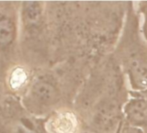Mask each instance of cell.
<instances>
[{
    "label": "cell",
    "instance_id": "obj_1",
    "mask_svg": "<svg viewBox=\"0 0 147 133\" xmlns=\"http://www.w3.org/2000/svg\"><path fill=\"white\" fill-rule=\"evenodd\" d=\"M57 99L56 87L46 80L36 81L30 87L28 99L36 108H45L52 105Z\"/></svg>",
    "mask_w": 147,
    "mask_h": 133
},
{
    "label": "cell",
    "instance_id": "obj_2",
    "mask_svg": "<svg viewBox=\"0 0 147 133\" xmlns=\"http://www.w3.org/2000/svg\"><path fill=\"white\" fill-rule=\"evenodd\" d=\"M129 71L133 85L143 89L147 87V62L140 59H132L129 63Z\"/></svg>",
    "mask_w": 147,
    "mask_h": 133
},
{
    "label": "cell",
    "instance_id": "obj_3",
    "mask_svg": "<svg viewBox=\"0 0 147 133\" xmlns=\"http://www.w3.org/2000/svg\"><path fill=\"white\" fill-rule=\"evenodd\" d=\"M128 118L134 124L147 123V101L143 99L132 100L125 108Z\"/></svg>",
    "mask_w": 147,
    "mask_h": 133
},
{
    "label": "cell",
    "instance_id": "obj_4",
    "mask_svg": "<svg viewBox=\"0 0 147 133\" xmlns=\"http://www.w3.org/2000/svg\"><path fill=\"white\" fill-rule=\"evenodd\" d=\"M42 12V5L38 2H25L23 5V18L29 26H35L40 22Z\"/></svg>",
    "mask_w": 147,
    "mask_h": 133
},
{
    "label": "cell",
    "instance_id": "obj_5",
    "mask_svg": "<svg viewBox=\"0 0 147 133\" xmlns=\"http://www.w3.org/2000/svg\"><path fill=\"white\" fill-rule=\"evenodd\" d=\"M16 37V25L10 18L0 19V48H6Z\"/></svg>",
    "mask_w": 147,
    "mask_h": 133
},
{
    "label": "cell",
    "instance_id": "obj_6",
    "mask_svg": "<svg viewBox=\"0 0 147 133\" xmlns=\"http://www.w3.org/2000/svg\"><path fill=\"white\" fill-rule=\"evenodd\" d=\"M55 128L58 133H71L75 129V123L71 118L63 115L57 118Z\"/></svg>",
    "mask_w": 147,
    "mask_h": 133
},
{
    "label": "cell",
    "instance_id": "obj_7",
    "mask_svg": "<svg viewBox=\"0 0 147 133\" xmlns=\"http://www.w3.org/2000/svg\"><path fill=\"white\" fill-rule=\"evenodd\" d=\"M123 133H142V132L136 128H126Z\"/></svg>",
    "mask_w": 147,
    "mask_h": 133
}]
</instances>
